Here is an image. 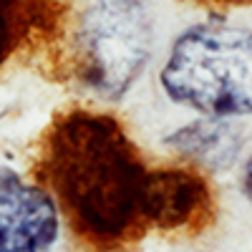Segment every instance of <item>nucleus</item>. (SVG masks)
I'll list each match as a JSON object with an SVG mask.
<instances>
[{
  "label": "nucleus",
  "instance_id": "6e6552de",
  "mask_svg": "<svg viewBox=\"0 0 252 252\" xmlns=\"http://www.w3.org/2000/svg\"><path fill=\"white\" fill-rule=\"evenodd\" d=\"M245 192H247V197L252 199V157H250V161H247V166H245Z\"/></svg>",
  "mask_w": 252,
  "mask_h": 252
},
{
  "label": "nucleus",
  "instance_id": "f257e3e1",
  "mask_svg": "<svg viewBox=\"0 0 252 252\" xmlns=\"http://www.w3.org/2000/svg\"><path fill=\"white\" fill-rule=\"evenodd\" d=\"M53 184L78 222L98 237H116L139 212L144 169L119 126L73 116L53 139Z\"/></svg>",
  "mask_w": 252,
  "mask_h": 252
},
{
  "label": "nucleus",
  "instance_id": "39448f33",
  "mask_svg": "<svg viewBox=\"0 0 252 252\" xmlns=\"http://www.w3.org/2000/svg\"><path fill=\"white\" fill-rule=\"evenodd\" d=\"M207 202V189L199 177L187 172L144 174L139 189V212L157 227H179Z\"/></svg>",
  "mask_w": 252,
  "mask_h": 252
},
{
  "label": "nucleus",
  "instance_id": "20e7f679",
  "mask_svg": "<svg viewBox=\"0 0 252 252\" xmlns=\"http://www.w3.org/2000/svg\"><path fill=\"white\" fill-rule=\"evenodd\" d=\"M58 237L53 197L13 169H0V252H48Z\"/></svg>",
  "mask_w": 252,
  "mask_h": 252
},
{
  "label": "nucleus",
  "instance_id": "7ed1b4c3",
  "mask_svg": "<svg viewBox=\"0 0 252 252\" xmlns=\"http://www.w3.org/2000/svg\"><path fill=\"white\" fill-rule=\"evenodd\" d=\"M152 20L139 0H98L81 20V51L89 86L119 101L152 56Z\"/></svg>",
  "mask_w": 252,
  "mask_h": 252
},
{
  "label": "nucleus",
  "instance_id": "f03ea898",
  "mask_svg": "<svg viewBox=\"0 0 252 252\" xmlns=\"http://www.w3.org/2000/svg\"><path fill=\"white\" fill-rule=\"evenodd\" d=\"M172 101L212 119L252 114V28L199 23L184 31L161 68Z\"/></svg>",
  "mask_w": 252,
  "mask_h": 252
},
{
  "label": "nucleus",
  "instance_id": "0eeeda50",
  "mask_svg": "<svg viewBox=\"0 0 252 252\" xmlns=\"http://www.w3.org/2000/svg\"><path fill=\"white\" fill-rule=\"evenodd\" d=\"M8 40H10V31H8V23H5L3 13H0V61H3V56L8 51Z\"/></svg>",
  "mask_w": 252,
  "mask_h": 252
},
{
  "label": "nucleus",
  "instance_id": "423d86ee",
  "mask_svg": "<svg viewBox=\"0 0 252 252\" xmlns=\"http://www.w3.org/2000/svg\"><path fill=\"white\" fill-rule=\"evenodd\" d=\"M164 144L172 152L192 161H199L207 169L220 172L235 161L242 146V134L224 119L207 116L204 121H194L189 126H182L179 131L169 134L164 139Z\"/></svg>",
  "mask_w": 252,
  "mask_h": 252
}]
</instances>
